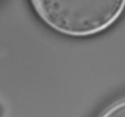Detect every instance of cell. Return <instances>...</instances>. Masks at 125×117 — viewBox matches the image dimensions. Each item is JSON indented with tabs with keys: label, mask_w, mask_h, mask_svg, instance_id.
Instances as JSON below:
<instances>
[{
	"label": "cell",
	"mask_w": 125,
	"mask_h": 117,
	"mask_svg": "<svg viewBox=\"0 0 125 117\" xmlns=\"http://www.w3.org/2000/svg\"><path fill=\"white\" fill-rule=\"evenodd\" d=\"M37 16L56 32L74 38L105 31L122 16L125 0H30Z\"/></svg>",
	"instance_id": "6da1fadb"
}]
</instances>
